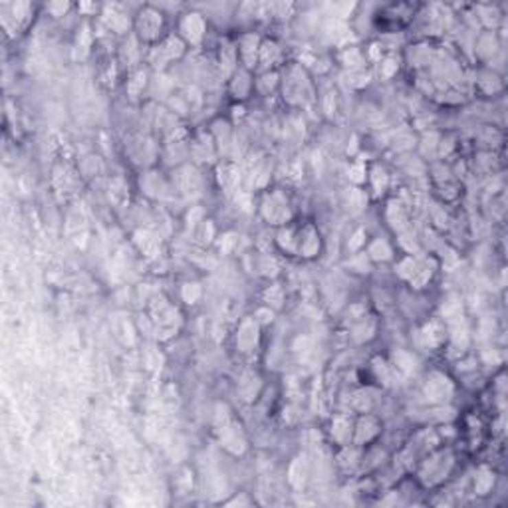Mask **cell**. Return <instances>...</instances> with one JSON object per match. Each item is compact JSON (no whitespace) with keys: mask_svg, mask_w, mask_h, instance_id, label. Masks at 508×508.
Listing matches in <instances>:
<instances>
[{"mask_svg":"<svg viewBox=\"0 0 508 508\" xmlns=\"http://www.w3.org/2000/svg\"><path fill=\"white\" fill-rule=\"evenodd\" d=\"M161 24H163V18H161V12L153 10V8H143L137 16V28H140L141 36L145 38H153L161 30Z\"/></svg>","mask_w":508,"mask_h":508,"instance_id":"6da1fadb","label":"cell"}]
</instances>
